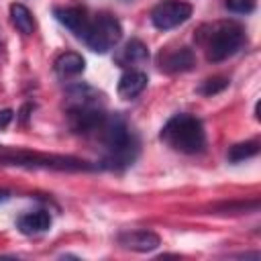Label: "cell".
Wrapping results in <instances>:
<instances>
[{
	"instance_id": "e0dca14e",
	"label": "cell",
	"mask_w": 261,
	"mask_h": 261,
	"mask_svg": "<svg viewBox=\"0 0 261 261\" xmlns=\"http://www.w3.org/2000/svg\"><path fill=\"white\" fill-rule=\"evenodd\" d=\"M255 2L257 0H226V8L237 14H249L255 10Z\"/></svg>"
},
{
	"instance_id": "7c38bea8",
	"label": "cell",
	"mask_w": 261,
	"mask_h": 261,
	"mask_svg": "<svg viewBox=\"0 0 261 261\" xmlns=\"http://www.w3.org/2000/svg\"><path fill=\"white\" fill-rule=\"evenodd\" d=\"M147 73L141 69H126L120 80H118V96L124 100H133L137 98L145 88H147Z\"/></svg>"
},
{
	"instance_id": "8fae6325",
	"label": "cell",
	"mask_w": 261,
	"mask_h": 261,
	"mask_svg": "<svg viewBox=\"0 0 261 261\" xmlns=\"http://www.w3.org/2000/svg\"><path fill=\"white\" fill-rule=\"evenodd\" d=\"M116 63L120 67H128V69H135V65H141V63H147L149 59V49L143 41L139 39H130L118 53H116Z\"/></svg>"
},
{
	"instance_id": "2e32d148",
	"label": "cell",
	"mask_w": 261,
	"mask_h": 261,
	"mask_svg": "<svg viewBox=\"0 0 261 261\" xmlns=\"http://www.w3.org/2000/svg\"><path fill=\"white\" fill-rule=\"evenodd\" d=\"M226 86H228V80H224V77H210V80H204L202 82V86L198 88V92L204 94V96H212V94L222 92Z\"/></svg>"
},
{
	"instance_id": "5bb4252c",
	"label": "cell",
	"mask_w": 261,
	"mask_h": 261,
	"mask_svg": "<svg viewBox=\"0 0 261 261\" xmlns=\"http://www.w3.org/2000/svg\"><path fill=\"white\" fill-rule=\"evenodd\" d=\"M10 20H12V24H14L22 35H33V31H35V20H33L31 10H29L24 4L14 2V4L10 6Z\"/></svg>"
},
{
	"instance_id": "277c9868",
	"label": "cell",
	"mask_w": 261,
	"mask_h": 261,
	"mask_svg": "<svg viewBox=\"0 0 261 261\" xmlns=\"http://www.w3.org/2000/svg\"><path fill=\"white\" fill-rule=\"evenodd\" d=\"M120 39H122V27L118 18L104 12V14H98L94 20H90L84 43L96 53H108L112 47L118 45Z\"/></svg>"
},
{
	"instance_id": "6da1fadb",
	"label": "cell",
	"mask_w": 261,
	"mask_h": 261,
	"mask_svg": "<svg viewBox=\"0 0 261 261\" xmlns=\"http://www.w3.org/2000/svg\"><path fill=\"white\" fill-rule=\"evenodd\" d=\"M102 147L100 167L122 171L135 163L139 155V139L133 133L130 124L120 114H106L104 122L92 135Z\"/></svg>"
},
{
	"instance_id": "4fadbf2b",
	"label": "cell",
	"mask_w": 261,
	"mask_h": 261,
	"mask_svg": "<svg viewBox=\"0 0 261 261\" xmlns=\"http://www.w3.org/2000/svg\"><path fill=\"white\" fill-rule=\"evenodd\" d=\"M53 67H55V73L65 80V77H75V75H80V73L86 69V61H84V57H82L80 53H75V51H65V53H61V55L55 59Z\"/></svg>"
},
{
	"instance_id": "52a82bcc",
	"label": "cell",
	"mask_w": 261,
	"mask_h": 261,
	"mask_svg": "<svg viewBox=\"0 0 261 261\" xmlns=\"http://www.w3.org/2000/svg\"><path fill=\"white\" fill-rule=\"evenodd\" d=\"M196 65V55L188 47L179 49H165L159 55V67L167 73H184Z\"/></svg>"
},
{
	"instance_id": "30bf717a",
	"label": "cell",
	"mask_w": 261,
	"mask_h": 261,
	"mask_svg": "<svg viewBox=\"0 0 261 261\" xmlns=\"http://www.w3.org/2000/svg\"><path fill=\"white\" fill-rule=\"evenodd\" d=\"M16 226L22 234L27 237H37V234H43L51 228V214L47 210H33V212H27L22 214L18 220H16Z\"/></svg>"
},
{
	"instance_id": "3957f363",
	"label": "cell",
	"mask_w": 261,
	"mask_h": 261,
	"mask_svg": "<svg viewBox=\"0 0 261 261\" xmlns=\"http://www.w3.org/2000/svg\"><path fill=\"white\" fill-rule=\"evenodd\" d=\"M159 139L173 151L177 153H186V155H196L202 153L206 147V133L202 126V120L179 112L173 114L161 128Z\"/></svg>"
},
{
	"instance_id": "ba28073f",
	"label": "cell",
	"mask_w": 261,
	"mask_h": 261,
	"mask_svg": "<svg viewBox=\"0 0 261 261\" xmlns=\"http://www.w3.org/2000/svg\"><path fill=\"white\" fill-rule=\"evenodd\" d=\"M53 14L65 29H69L77 39L84 41V37L88 33V27H90V18H88L84 8H80V6H57V8H53Z\"/></svg>"
},
{
	"instance_id": "ac0fdd59",
	"label": "cell",
	"mask_w": 261,
	"mask_h": 261,
	"mask_svg": "<svg viewBox=\"0 0 261 261\" xmlns=\"http://www.w3.org/2000/svg\"><path fill=\"white\" fill-rule=\"evenodd\" d=\"M12 116H14V112H12L10 108H6V110H0V130H2V128H6V126L10 124Z\"/></svg>"
},
{
	"instance_id": "7a4b0ae2",
	"label": "cell",
	"mask_w": 261,
	"mask_h": 261,
	"mask_svg": "<svg viewBox=\"0 0 261 261\" xmlns=\"http://www.w3.org/2000/svg\"><path fill=\"white\" fill-rule=\"evenodd\" d=\"M196 41L202 45L206 59L218 63L232 57L243 47L245 31L234 20H218L212 24H204L196 35Z\"/></svg>"
},
{
	"instance_id": "9c48e42d",
	"label": "cell",
	"mask_w": 261,
	"mask_h": 261,
	"mask_svg": "<svg viewBox=\"0 0 261 261\" xmlns=\"http://www.w3.org/2000/svg\"><path fill=\"white\" fill-rule=\"evenodd\" d=\"M118 245L137 253H149L161 245V239L153 230H126L118 234Z\"/></svg>"
},
{
	"instance_id": "5b68a950",
	"label": "cell",
	"mask_w": 261,
	"mask_h": 261,
	"mask_svg": "<svg viewBox=\"0 0 261 261\" xmlns=\"http://www.w3.org/2000/svg\"><path fill=\"white\" fill-rule=\"evenodd\" d=\"M192 16V6L181 0H163L151 10V22L159 31H169L184 24Z\"/></svg>"
},
{
	"instance_id": "9a60e30c",
	"label": "cell",
	"mask_w": 261,
	"mask_h": 261,
	"mask_svg": "<svg viewBox=\"0 0 261 261\" xmlns=\"http://www.w3.org/2000/svg\"><path fill=\"white\" fill-rule=\"evenodd\" d=\"M259 153V143L257 141H247V143H239V145H232L228 149V161L230 163H241L245 159H251Z\"/></svg>"
},
{
	"instance_id": "d6986e66",
	"label": "cell",
	"mask_w": 261,
	"mask_h": 261,
	"mask_svg": "<svg viewBox=\"0 0 261 261\" xmlns=\"http://www.w3.org/2000/svg\"><path fill=\"white\" fill-rule=\"evenodd\" d=\"M8 198H10V194H8L6 190H0V204H2V202H6Z\"/></svg>"
},
{
	"instance_id": "8992f818",
	"label": "cell",
	"mask_w": 261,
	"mask_h": 261,
	"mask_svg": "<svg viewBox=\"0 0 261 261\" xmlns=\"http://www.w3.org/2000/svg\"><path fill=\"white\" fill-rule=\"evenodd\" d=\"M104 106V94L88 84H71L65 90V110L67 108H90Z\"/></svg>"
}]
</instances>
